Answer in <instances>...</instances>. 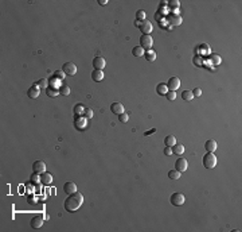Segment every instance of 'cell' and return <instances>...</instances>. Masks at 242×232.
I'll use <instances>...</instances> for the list:
<instances>
[{"label": "cell", "mask_w": 242, "mask_h": 232, "mask_svg": "<svg viewBox=\"0 0 242 232\" xmlns=\"http://www.w3.org/2000/svg\"><path fill=\"white\" fill-rule=\"evenodd\" d=\"M73 111H74V113H76L77 116H82L84 112H85V107L82 104H76V105H74Z\"/></svg>", "instance_id": "cell-26"}, {"label": "cell", "mask_w": 242, "mask_h": 232, "mask_svg": "<svg viewBox=\"0 0 242 232\" xmlns=\"http://www.w3.org/2000/svg\"><path fill=\"white\" fill-rule=\"evenodd\" d=\"M155 18H156V20H162V19H160V18H162V15H160V12H156V15H155Z\"/></svg>", "instance_id": "cell-45"}, {"label": "cell", "mask_w": 242, "mask_h": 232, "mask_svg": "<svg viewBox=\"0 0 242 232\" xmlns=\"http://www.w3.org/2000/svg\"><path fill=\"white\" fill-rule=\"evenodd\" d=\"M141 23H143V22H140V20H137V19H136V22H135V26H136V27H140V26H141Z\"/></svg>", "instance_id": "cell-46"}, {"label": "cell", "mask_w": 242, "mask_h": 232, "mask_svg": "<svg viewBox=\"0 0 242 232\" xmlns=\"http://www.w3.org/2000/svg\"><path fill=\"white\" fill-rule=\"evenodd\" d=\"M144 58L147 60L148 62H154L156 60V51L154 49H150V50H145L144 51Z\"/></svg>", "instance_id": "cell-18"}, {"label": "cell", "mask_w": 242, "mask_h": 232, "mask_svg": "<svg viewBox=\"0 0 242 232\" xmlns=\"http://www.w3.org/2000/svg\"><path fill=\"white\" fill-rule=\"evenodd\" d=\"M98 4L105 6V4H108V0H98Z\"/></svg>", "instance_id": "cell-44"}, {"label": "cell", "mask_w": 242, "mask_h": 232, "mask_svg": "<svg viewBox=\"0 0 242 232\" xmlns=\"http://www.w3.org/2000/svg\"><path fill=\"white\" fill-rule=\"evenodd\" d=\"M55 78H59V80H63L66 77V74H65V72L63 70H57V72H54V74H53Z\"/></svg>", "instance_id": "cell-36"}, {"label": "cell", "mask_w": 242, "mask_h": 232, "mask_svg": "<svg viewBox=\"0 0 242 232\" xmlns=\"http://www.w3.org/2000/svg\"><path fill=\"white\" fill-rule=\"evenodd\" d=\"M86 121H88V119L85 116H77L76 115V119H74V126H76V128L82 130V128L86 127Z\"/></svg>", "instance_id": "cell-11"}, {"label": "cell", "mask_w": 242, "mask_h": 232, "mask_svg": "<svg viewBox=\"0 0 242 232\" xmlns=\"http://www.w3.org/2000/svg\"><path fill=\"white\" fill-rule=\"evenodd\" d=\"M164 145H166V146H168V147L175 146V145H176V138H175L174 135H168V136H166V138H164Z\"/></svg>", "instance_id": "cell-23"}, {"label": "cell", "mask_w": 242, "mask_h": 232, "mask_svg": "<svg viewBox=\"0 0 242 232\" xmlns=\"http://www.w3.org/2000/svg\"><path fill=\"white\" fill-rule=\"evenodd\" d=\"M62 70L65 72L66 76H74L77 73L78 68L74 62H66V64H63V66H62Z\"/></svg>", "instance_id": "cell-4"}, {"label": "cell", "mask_w": 242, "mask_h": 232, "mask_svg": "<svg viewBox=\"0 0 242 232\" xmlns=\"http://www.w3.org/2000/svg\"><path fill=\"white\" fill-rule=\"evenodd\" d=\"M27 95H28L30 99H36L40 95V88L36 85V84H34V85H31V86L28 88Z\"/></svg>", "instance_id": "cell-10"}, {"label": "cell", "mask_w": 242, "mask_h": 232, "mask_svg": "<svg viewBox=\"0 0 242 232\" xmlns=\"http://www.w3.org/2000/svg\"><path fill=\"white\" fill-rule=\"evenodd\" d=\"M32 170L34 173H38V174H42V173L46 171V163H44L43 161H35L34 163H32Z\"/></svg>", "instance_id": "cell-7"}, {"label": "cell", "mask_w": 242, "mask_h": 232, "mask_svg": "<svg viewBox=\"0 0 242 232\" xmlns=\"http://www.w3.org/2000/svg\"><path fill=\"white\" fill-rule=\"evenodd\" d=\"M63 192H65L66 194H72L74 192H77V185L72 181H68L63 185Z\"/></svg>", "instance_id": "cell-13"}, {"label": "cell", "mask_w": 242, "mask_h": 232, "mask_svg": "<svg viewBox=\"0 0 242 232\" xmlns=\"http://www.w3.org/2000/svg\"><path fill=\"white\" fill-rule=\"evenodd\" d=\"M144 51H145V50H144L141 46H135V47L132 49V54H133L135 57H143V56H144Z\"/></svg>", "instance_id": "cell-25"}, {"label": "cell", "mask_w": 242, "mask_h": 232, "mask_svg": "<svg viewBox=\"0 0 242 232\" xmlns=\"http://www.w3.org/2000/svg\"><path fill=\"white\" fill-rule=\"evenodd\" d=\"M30 181H31L32 185H36V183L40 182V174H38V173H34V174L31 175V178H30Z\"/></svg>", "instance_id": "cell-33"}, {"label": "cell", "mask_w": 242, "mask_h": 232, "mask_svg": "<svg viewBox=\"0 0 242 232\" xmlns=\"http://www.w3.org/2000/svg\"><path fill=\"white\" fill-rule=\"evenodd\" d=\"M51 182H53V175L48 171H44L40 174V183L42 185H50Z\"/></svg>", "instance_id": "cell-16"}, {"label": "cell", "mask_w": 242, "mask_h": 232, "mask_svg": "<svg viewBox=\"0 0 242 232\" xmlns=\"http://www.w3.org/2000/svg\"><path fill=\"white\" fill-rule=\"evenodd\" d=\"M104 78V72L102 70H98V69H94V70L92 72V80L96 81V82H100V81H102Z\"/></svg>", "instance_id": "cell-19"}, {"label": "cell", "mask_w": 242, "mask_h": 232, "mask_svg": "<svg viewBox=\"0 0 242 232\" xmlns=\"http://www.w3.org/2000/svg\"><path fill=\"white\" fill-rule=\"evenodd\" d=\"M168 178L170 179H179L180 178V171H178L176 169H175V170H170L168 171Z\"/></svg>", "instance_id": "cell-29"}, {"label": "cell", "mask_w": 242, "mask_h": 232, "mask_svg": "<svg viewBox=\"0 0 242 232\" xmlns=\"http://www.w3.org/2000/svg\"><path fill=\"white\" fill-rule=\"evenodd\" d=\"M59 95H62V96H69V95H70V88L66 85V84H62V86L59 88Z\"/></svg>", "instance_id": "cell-30"}, {"label": "cell", "mask_w": 242, "mask_h": 232, "mask_svg": "<svg viewBox=\"0 0 242 232\" xmlns=\"http://www.w3.org/2000/svg\"><path fill=\"white\" fill-rule=\"evenodd\" d=\"M182 99H183L184 101H191L194 99V95L191 91H183V93H182Z\"/></svg>", "instance_id": "cell-28"}, {"label": "cell", "mask_w": 242, "mask_h": 232, "mask_svg": "<svg viewBox=\"0 0 242 232\" xmlns=\"http://www.w3.org/2000/svg\"><path fill=\"white\" fill-rule=\"evenodd\" d=\"M170 201H171V204H172V205H175V207H180V205H183L186 202V197H184L183 193L176 192V193H174L172 196H171Z\"/></svg>", "instance_id": "cell-3"}, {"label": "cell", "mask_w": 242, "mask_h": 232, "mask_svg": "<svg viewBox=\"0 0 242 232\" xmlns=\"http://www.w3.org/2000/svg\"><path fill=\"white\" fill-rule=\"evenodd\" d=\"M27 200H28L30 204H35V202H36V197L35 196H28Z\"/></svg>", "instance_id": "cell-43"}, {"label": "cell", "mask_w": 242, "mask_h": 232, "mask_svg": "<svg viewBox=\"0 0 242 232\" xmlns=\"http://www.w3.org/2000/svg\"><path fill=\"white\" fill-rule=\"evenodd\" d=\"M188 167V162L186 158H179V159H176V162H175V169H176L178 171H186Z\"/></svg>", "instance_id": "cell-6"}, {"label": "cell", "mask_w": 242, "mask_h": 232, "mask_svg": "<svg viewBox=\"0 0 242 232\" xmlns=\"http://www.w3.org/2000/svg\"><path fill=\"white\" fill-rule=\"evenodd\" d=\"M110 111L113 112L114 115L120 116L121 113H124V105H122L121 103H113V104L110 105Z\"/></svg>", "instance_id": "cell-12"}, {"label": "cell", "mask_w": 242, "mask_h": 232, "mask_svg": "<svg viewBox=\"0 0 242 232\" xmlns=\"http://www.w3.org/2000/svg\"><path fill=\"white\" fill-rule=\"evenodd\" d=\"M152 30H154V26H152V23L148 22V20H144L140 26V31L143 32V35H150L152 32Z\"/></svg>", "instance_id": "cell-9"}, {"label": "cell", "mask_w": 242, "mask_h": 232, "mask_svg": "<svg viewBox=\"0 0 242 232\" xmlns=\"http://www.w3.org/2000/svg\"><path fill=\"white\" fill-rule=\"evenodd\" d=\"M35 84L40 88V89H46V88L48 86V80H46V78H40L39 81H36Z\"/></svg>", "instance_id": "cell-31"}, {"label": "cell", "mask_w": 242, "mask_h": 232, "mask_svg": "<svg viewBox=\"0 0 242 232\" xmlns=\"http://www.w3.org/2000/svg\"><path fill=\"white\" fill-rule=\"evenodd\" d=\"M48 86H53V88H57V89H59V88L62 86V80L59 78H55V77H50L48 78Z\"/></svg>", "instance_id": "cell-20"}, {"label": "cell", "mask_w": 242, "mask_h": 232, "mask_svg": "<svg viewBox=\"0 0 242 232\" xmlns=\"http://www.w3.org/2000/svg\"><path fill=\"white\" fill-rule=\"evenodd\" d=\"M168 22L172 26H179V24H182V18L179 15H171V16H168Z\"/></svg>", "instance_id": "cell-24"}, {"label": "cell", "mask_w": 242, "mask_h": 232, "mask_svg": "<svg viewBox=\"0 0 242 232\" xmlns=\"http://www.w3.org/2000/svg\"><path fill=\"white\" fill-rule=\"evenodd\" d=\"M172 153L176 154V155H182L184 153V146L183 145H175L172 146Z\"/></svg>", "instance_id": "cell-27"}, {"label": "cell", "mask_w": 242, "mask_h": 232, "mask_svg": "<svg viewBox=\"0 0 242 232\" xmlns=\"http://www.w3.org/2000/svg\"><path fill=\"white\" fill-rule=\"evenodd\" d=\"M156 92H158V95H160V96H166V93L168 92L167 84H164V82L158 84V86H156Z\"/></svg>", "instance_id": "cell-21"}, {"label": "cell", "mask_w": 242, "mask_h": 232, "mask_svg": "<svg viewBox=\"0 0 242 232\" xmlns=\"http://www.w3.org/2000/svg\"><path fill=\"white\" fill-rule=\"evenodd\" d=\"M168 6H170V8H179V6H180V2L179 0H171V2H168Z\"/></svg>", "instance_id": "cell-34"}, {"label": "cell", "mask_w": 242, "mask_h": 232, "mask_svg": "<svg viewBox=\"0 0 242 232\" xmlns=\"http://www.w3.org/2000/svg\"><path fill=\"white\" fill-rule=\"evenodd\" d=\"M145 18H147V14H145V11L139 10V11L136 12V19H137V20L144 22V20H145Z\"/></svg>", "instance_id": "cell-32"}, {"label": "cell", "mask_w": 242, "mask_h": 232, "mask_svg": "<svg viewBox=\"0 0 242 232\" xmlns=\"http://www.w3.org/2000/svg\"><path fill=\"white\" fill-rule=\"evenodd\" d=\"M43 220H44V216H35L31 219L30 224H31L32 228H40L43 226Z\"/></svg>", "instance_id": "cell-15"}, {"label": "cell", "mask_w": 242, "mask_h": 232, "mask_svg": "<svg viewBox=\"0 0 242 232\" xmlns=\"http://www.w3.org/2000/svg\"><path fill=\"white\" fill-rule=\"evenodd\" d=\"M172 147H168V146H166V149H164V155H167V157H170V155H172Z\"/></svg>", "instance_id": "cell-41"}, {"label": "cell", "mask_w": 242, "mask_h": 232, "mask_svg": "<svg viewBox=\"0 0 242 232\" xmlns=\"http://www.w3.org/2000/svg\"><path fill=\"white\" fill-rule=\"evenodd\" d=\"M152 45H154V38H152L151 35H141L140 38V46L143 47V49L145 50H150L152 49Z\"/></svg>", "instance_id": "cell-5"}, {"label": "cell", "mask_w": 242, "mask_h": 232, "mask_svg": "<svg viewBox=\"0 0 242 232\" xmlns=\"http://www.w3.org/2000/svg\"><path fill=\"white\" fill-rule=\"evenodd\" d=\"M46 95L50 96V97H57V96H59V89L53 88V86H47L46 88Z\"/></svg>", "instance_id": "cell-22"}, {"label": "cell", "mask_w": 242, "mask_h": 232, "mask_svg": "<svg viewBox=\"0 0 242 232\" xmlns=\"http://www.w3.org/2000/svg\"><path fill=\"white\" fill-rule=\"evenodd\" d=\"M166 97L170 101H172V100H175V99H176V93H175V91H168L166 93Z\"/></svg>", "instance_id": "cell-35"}, {"label": "cell", "mask_w": 242, "mask_h": 232, "mask_svg": "<svg viewBox=\"0 0 242 232\" xmlns=\"http://www.w3.org/2000/svg\"><path fill=\"white\" fill-rule=\"evenodd\" d=\"M192 95H194V97H200L202 96V89H200V88H195V89L192 91Z\"/></svg>", "instance_id": "cell-40"}, {"label": "cell", "mask_w": 242, "mask_h": 232, "mask_svg": "<svg viewBox=\"0 0 242 232\" xmlns=\"http://www.w3.org/2000/svg\"><path fill=\"white\" fill-rule=\"evenodd\" d=\"M118 120L121 121V123H128V120H129V115L128 113H121L120 116H118Z\"/></svg>", "instance_id": "cell-37"}, {"label": "cell", "mask_w": 242, "mask_h": 232, "mask_svg": "<svg viewBox=\"0 0 242 232\" xmlns=\"http://www.w3.org/2000/svg\"><path fill=\"white\" fill-rule=\"evenodd\" d=\"M179 86H180V80L178 77H171L168 80V82H167L168 91H176V89H179Z\"/></svg>", "instance_id": "cell-8"}, {"label": "cell", "mask_w": 242, "mask_h": 232, "mask_svg": "<svg viewBox=\"0 0 242 232\" xmlns=\"http://www.w3.org/2000/svg\"><path fill=\"white\" fill-rule=\"evenodd\" d=\"M84 204V196L80 192H74L69 194L68 198L65 200V209L68 212H76L77 209L81 208Z\"/></svg>", "instance_id": "cell-1"}, {"label": "cell", "mask_w": 242, "mask_h": 232, "mask_svg": "<svg viewBox=\"0 0 242 232\" xmlns=\"http://www.w3.org/2000/svg\"><path fill=\"white\" fill-rule=\"evenodd\" d=\"M217 147H218V145L214 139H208V141L204 143V149L207 150V153H214L215 150H217Z\"/></svg>", "instance_id": "cell-17"}, {"label": "cell", "mask_w": 242, "mask_h": 232, "mask_svg": "<svg viewBox=\"0 0 242 232\" xmlns=\"http://www.w3.org/2000/svg\"><path fill=\"white\" fill-rule=\"evenodd\" d=\"M105 65H106V62H105V60H104L102 57H96L94 60H93V66H94V69H98V70H102L104 68H105Z\"/></svg>", "instance_id": "cell-14"}, {"label": "cell", "mask_w": 242, "mask_h": 232, "mask_svg": "<svg viewBox=\"0 0 242 232\" xmlns=\"http://www.w3.org/2000/svg\"><path fill=\"white\" fill-rule=\"evenodd\" d=\"M211 60H213L214 65H219L221 64V57L217 56V54H211Z\"/></svg>", "instance_id": "cell-39"}, {"label": "cell", "mask_w": 242, "mask_h": 232, "mask_svg": "<svg viewBox=\"0 0 242 232\" xmlns=\"http://www.w3.org/2000/svg\"><path fill=\"white\" fill-rule=\"evenodd\" d=\"M155 132H156V128H152V130L145 131V132H144V135H145V136H150V135H152V134H155Z\"/></svg>", "instance_id": "cell-42"}, {"label": "cell", "mask_w": 242, "mask_h": 232, "mask_svg": "<svg viewBox=\"0 0 242 232\" xmlns=\"http://www.w3.org/2000/svg\"><path fill=\"white\" fill-rule=\"evenodd\" d=\"M203 166L206 169H214L217 166V157L214 155V153H206V155L203 157Z\"/></svg>", "instance_id": "cell-2"}, {"label": "cell", "mask_w": 242, "mask_h": 232, "mask_svg": "<svg viewBox=\"0 0 242 232\" xmlns=\"http://www.w3.org/2000/svg\"><path fill=\"white\" fill-rule=\"evenodd\" d=\"M84 116L86 117V119H92V117H93V109L92 108H85Z\"/></svg>", "instance_id": "cell-38"}]
</instances>
